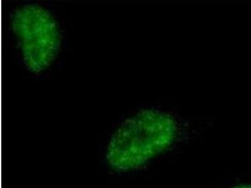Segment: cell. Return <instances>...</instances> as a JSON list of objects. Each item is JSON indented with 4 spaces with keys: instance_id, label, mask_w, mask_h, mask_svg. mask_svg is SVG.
Returning a JSON list of instances; mask_svg holds the SVG:
<instances>
[{
    "instance_id": "obj_1",
    "label": "cell",
    "mask_w": 251,
    "mask_h": 188,
    "mask_svg": "<svg viewBox=\"0 0 251 188\" xmlns=\"http://www.w3.org/2000/svg\"><path fill=\"white\" fill-rule=\"evenodd\" d=\"M176 120L163 112L147 109L127 118L114 131L105 149L111 171H134L167 151L176 138Z\"/></svg>"
},
{
    "instance_id": "obj_2",
    "label": "cell",
    "mask_w": 251,
    "mask_h": 188,
    "mask_svg": "<svg viewBox=\"0 0 251 188\" xmlns=\"http://www.w3.org/2000/svg\"><path fill=\"white\" fill-rule=\"evenodd\" d=\"M12 28L28 70L34 73L46 70L61 46V33L53 15L41 6L26 4L13 13Z\"/></svg>"
},
{
    "instance_id": "obj_3",
    "label": "cell",
    "mask_w": 251,
    "mask_h": 188,
    "mask_svg": "<svg viewBox=\"0 0 251 188\" xmlns=\"http://www.w3.org/2000/svg\"><path fill=\"white\" fill-rule=\"evenodd\" d=\"M233 188H251V184H242L235 186Z\"/></svg>"
}]
</instances>
